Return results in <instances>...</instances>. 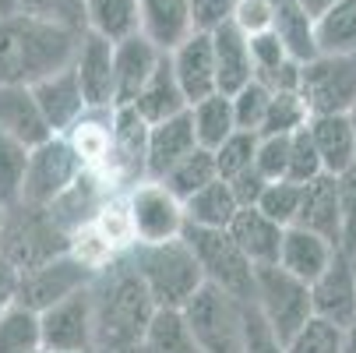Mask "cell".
Masks as SVG:
<instances>
[{
    "mask_svg": "<svg viewBox=\"0 0 356 353\" xmlns=\"http://www.w3.org/2000/svg\"><path fill=\"white\" fill-rule=\"evenodd\" d=\"M346 332H349V329L311 315L307 322H303V325L282 343V353H342Z\"/></svg>",
    "mask_w": 356,
    "mask_h": 353,
    "instance_id": "d590c367",
    "label": "cell"
},
{
    "mask_svg": "<svg viewBox=\"0 0 356 353\" xmlns=\"http://www.w3.org/2000/svg\"><path fill=\"white\" fill-rule=\"evenodd\" d=\"M286 163H289V134H258L254 170L265 180H279V177H286Z\"/></svg>",
    "mask_w": 356,
    "mask_h": 353,
    "instance_id": "ee69618b",
    "label": "cell"
},
{
    "mask_svg": "<svg viewBox=\"0 0 356 353\" xmlns=\"http://www.w3.org/2000/svg\"><path fill=\"white\" fill-rule=\"evenodd\" d=\"M170 68L177 85L187 95V107L194 99H205L212 92H219V78H216V54H212V36L194 29L184 42H177L170 49Z\"/></svg>",
    "mask_w": 356,
    "mask_h": 353,
    "instance_id": "5bb4252c",
    "label": "cell"
},
{
    "mask_svg": "<svg viewBox=\"0 0 356 353\" xmlns=\"http://www.w3.org/2000/svg\"><path fill=\"white\" fill-rule=\"evenodd\" d=\"M307 131L314 138L318 159L325 173H342L346 166L356 163V141H353V127L346 113H311Z\"/></svg>",
    "mask_w": 356,
    "mask_h": 353,
    "instance_id": "484cf974",
    "label": "cell"
},
{
    "mask_svg": "<svg viewBox=\"0 0 356 353\" xmlns=\"http://www.w3.org/2000/svg\"><path fill=\"white\" fill-rule=\"evenodd\" d=\"M296 226L314 230V233H321L325 240H332L335 247H342L339 194H335V177H332V173H318V177H311L307 184H303Z\"/></svg>",
    "mask_w": 356,
    "mask_h": 353,
    "instance_id": "603a6c76",
    "label": "cell"
},
{
    "mask_svg": "<svg viewBox=\"0 0 356 353\" xmlns=\"http://www.w3.org/2000/svg\"><path fill=\"white\" fill-rule=\"evenodd\" d=\"M187 117H191L194 141H197L201 148H216L222 138H229V134L236 131L229 95H222V92H212V95H205V99H194V103L187 107Z\"/></svg>",
    "mask_w": 356,
    "mask_h": 353,
    "instance_id": "1f68e13d",
    "label": "cell"
},
{
    "mask_svg": "<svg viewBox=\"0 0 356 353\" xmlns=\"http://www.w3.org/2000/svg\"><path fill=\"white\" fill-rule=\"evenodd\" d=\"M148 124H159V120H166V117H177V113H184L187 110V95H184V88L177 85V78H173V68H170V57L163 54L159 57V64H156V71L148 74V81L141 85V92L134 95V103H131Z\"/></svg>",
    "mask_w": 356,
    "mask_h": 353,
    "instance_id": "4316f807",
    "label": "cell"
},
{
    "mask_svg": "<svg viewBox=\"0 0 356 353\" xmlns=\"http://www.w3.org/2000/svg\"><path fill=\"white\" fill-rule=\"evenodd\" d=\"M180 237L194 251L197 269H201L209 286H216V290H222L236 300H250L254 265L247 262V255L236 247V240L226 230H205V226H187L184 223Z\"/></svg>",
    "mask_w": 356,
    "mask_h": 353,
    "instance_id": "8992f818",
    "label": "cell"
},
{
    "mask_svg": "<svg viewBox=\"0 0 356 353\" xmlns=\"http://www.w3.org/2000/svg\"><path fill=\"white\" fill-rule=\"evenodd\" d=\"M194 131L187 110L177 117H166L159 124H148L145 134V180H163L191 148H194Z\"/></svg>",
    "mask_w": 356,
    "mask_h": 353,
    "instance_id": "ac0fdd59",
    "label": "cell"
},
{
    "mask_svg": "<svg viewBox=\"0 0 356 353\" xmlns=\"http://www.w3.org/2000/svg\"><path fill=\"white\" fill-rule=\"evenodd\" d=\"M300 194H303V184L289 180V177H279V180H268L261 198H258V209L275 219L279 226H293L296 223V212H300Z\"/></svg>",
    "mask_w": 356,
    "mask_h": 353,
    "instance_id": "ab89813d",
    "label": "cell"
},
{
    "mask_svg": "<svg viewBox=\"0 0 356 353\" xmlns=\"http://www.w3.org/2000/svg\"><path fill=\"white\" fill-rule=\"evenodd\" d=\"M180 209H184V223L187 226H205V230H226L233 212L240 209L236 205V198L229 191V180L216 177L209 180L205 187H197L194 194H187L180 201Z\"/></svg>",
    "mask_w": 356,
    "mask_h": 353,
    "instance_id": "83f0119b",
    "label": "cell"
},
{
    "mask_svg": "<svg viewBox=\"0 0 356 353\" xmlns=\"http://www.w3.org/2000/svg\"><path fill=\"white\" fill-rule=\"evenodd\" d=\"M353 262H356V247H353Z\"/></svg>",
    "mask_w": 356,
    "mask_h": 353,
    "instance_id": "680465c9",
    "label": "cell"
},
{
    "mask_svg": "<svg viewBox=\"0 0 356 353\" xmlns=\"http://www.w3.org/2000/svg\"><path fill=\"white\" fill-rule=\"evenodd\" d=\"M25 163H29V145L0 131V209H11L22 201Z\"/></svg>",
    "mask_w": 356,
    "mask_h": 353,
    "instance_id": "8d00e7d4",
    "label": "cell"
},
{
    "mask_svg": "<svg viewBox=\"0 0 356 353\" xmlns=\"http://www.w3.org/2000/svg\"><path fill=\"white\" fill-rule=\"evenodd\" d=\"M314 46L332 57L356 54V0H335L314 18Z\"/></svg>",
    "mask_w": 356,
    "mask_h": 353,
    "instance_id": "4dcf8cb0",
    "label": "cell"
},
{
    "mask_svg": "<svg viewBox=\"0 0 356 353\" xmlns=\"http://www.w3.org/2000/svg\"><path fill=\"white\" fill-rule=\"evenodd\" d=\"M212 54H216V78H219V92L233 95L240 85H247L254 78V64H250V46L247 36L233 25L222 22L212 32Z\"/></svg>",
    "mask_w": 356,
    "mask_h": 353,
    "instance_id": "cb8c5ba5",
    "label": "cell"
},
{
    "mask_svg": "<svg viewBox=\"0 0 356 353\" xmlns=\"http://www.w3.org/2000/svg\"><path fill=\"white\" fill-rule=\"evenodd\" d=\"M346 117H349V127H353V141H356V103L346 110Z\"/></svg>",
    "mask_w": 356,
    "mask_h": 353,
    "instance_id": "9f6ffc18",
    "label": "cell"
},
{
    "mask_svg": "<svg viewBox=\"0 0 356 353\" xmlns=\"http://www.w3.org/2000/svg\"><path fill=\"white\" fill-rule=\"evenodd\" d=\"M22 15L54 22L74 32H85V0H22Z\"/></svg>",
    "mask_w": 356,
    "mask_h": 353,
    "instance_id": "7bdbcfd3",
    "label": "cell"
},
{
    "mask_svg": "<svg viewBox=\"0 0 356 353\" xmlns=\"http://www.w3.org/2000/svg\"><path fill=\"white\" fill-rule=\"evenodd\" d=\"M335 244L332 240H325L321 233H314V230H303V226H286L282 230V244H279V262L275 265H282L289 276H296V279H303V283H314L325 269H328V262L335 258Z\"/></svg>",
    "mask_w": 356,
    "mask_h": 353,
    "instance_id": "d6986e66",
    "label": "cell"
},
{
    "mask_svg": "<svg viewBox=\"0 0 356 353\" xmlns=\"http://www.w3.org/2000/svg\"><path fill=\"white\" fill-rule=\"evenodd\" d=\"M124 212H127L134 244L170 240V237H180V230H184L180 198L173 191H166V184H159V180H141L127 194Z\"/></svg>",
    "mask_w": 356,
    "mask_h": 353,
    "instance_id": "7c38bea8",
    "label": "cell"
},
{
    "mask_svg": "<svg viewBox=\"0 0 356 353\" xmlns=\"http://www.w3.org/2000/svg\"><path fill=\"white\" fill-rule=\"evenodd\" d=\"M15 290H18V269L0 258V311L15 304Z\"/></svg>",
    "mask_w": 356,
    "mask_h": 353,
    "instance_id": "816d5d0a",
    "label": "cell"
},
{
    "mask_svg": "<svg viewBox=\"0 0 356 353\" xmlns=\"http://www.w3.org/2000/svg\"><path fill=\"white\" fill-rule=\"evenodd\" d=\"M88 170L81 152L67 134H49L46 141L29 148L25 180H22V201L29 205H54V201Z\"/></svg>",
    "mask_w": 356,
    "mask_h": 353,
    "instance_id": "52a82bcc",
    "label": "cell"
},
{
    "mask_svg": "<svg viewBox=\"0 0 356 353\" xmlns=\"http://www.w3.org/2000/svg\"><path fill=\"white\" fill-rule=\"evenodd\" d=\"M307 120H311V110H307V103H303L300 92H272L258 134H293Z\"/></svg>",
    "mask_w": 356,
    "mask_h": 353,
    "instance_id": "74e56055",
    "label": "cell"
},
{
    "mask_svg": "<svg viewBox=\"0 0 356 353\" xmlns=\"http://www.w3.org/2000/svg\"><path fill=\"white\" fill-rule=\"evenodd\" d=\"M265 184H268V180L254 170V163H250L247 170H240V173L229 177V191H233V198H236V205H258Z\"/></svg>",
    "mask_w": 356,
    "mask_h": 353,
    "instance_id": "f907efd6",
    "label": "cell"
},
{
    "mask_svg": "<svg viewBox=\"0 0 356 353\" xmlns=\"http://www.w3.org/2000/svg\"><path fill=\"white\" fill-rule=\"evenodd\" d=\"M247 46H250V64H254V78H258V81H265L279 64H286V61H289L286 46L279 42V36H275L272 29L247 36Z\"/></svg>",
    "mask_w": 356,
    "mask_h": 353,
    "instance_id": "bcb514c9",
    "label": "cell"
},
{
    "mask_svg": "<svg viewBox=\"0 0 356 353\" xmlns=\"http://www.w3.org/2000/svg\"><path fill=\"white\" fill-rule=\"evenodd\" d=\"M342 353H356V325L346 332V343H342Z\"/></svg>",
    "mask_w": 356,
    "mask_h": 353,
    "instance_id": "11a10c76",
    "label": "cell"
},
{
    "mask_svg": "<svg viewBox=\"0 0 356 353\" xmlns=\"http://www.w3.org/2000/svg\"><path fill=\"white\" fill-rule=\"evenodd\" d=\"M0 131L11 134V138L22 141V145H29V148L54 134L29 85L0 81Z\"/></svg>",
    "mask_w": 356,
    "mask_h": 353,
    "instance_id": "44dd1931",
    "label": "cell"
},
{
    "mask_svg": "<svg viewBox=\"0 0 356 353\" xmlns=\"http://www.w3.org/2000/svg\"><path fill=\"white\" fill-rule=\"evenodd\" d=\"M325 173L321 170V159H318V148H314V138L307 131V124L296 127L289 134V163H286V177L296 180V184H307L311 177Z\"/></svg>",
    "mask_w": 356,
    "mask_h": 353,
    "instance_id": "b9f144b4",
    "label": "cell"
},
{
    "mask_svg": "<svg viewBox=\"0 0 356 353\" xmlns=\"http://www.w3.org/2000/svg\"><path fill=\"white\" fill-rule=\"evenodd\" d=\"M296 92L303 95L311 113H346L356 103V54L349 57L318 54L303 61Z\"/></svg>",
    "mask_w": 356,
    "mask_h": 353,
    "instance_id": "30bf717a",
    "label": "cell"
},
{
    "mask_svg": "<svg viewBox=\"0 0 356 353\" xmlns=\"http://www.w3.org/2000/svg\"><path fill=\"white\" fill-rule=\"evenodd\" d=\"M145 134H148V120L131 107H113L110 113V159L124 170V173H138V180H145Z\"/></svg>",
    "mask_w": 356,
    "mask_h": 353,
    "instance_id": "d4e9b609",
    "label": "cell"
},
{
    "mask_svg": "<svg viewBox=\"0 0 356 353\" xmlns=\"http://www.w3.org/2000/svg\"><path fill=\"white\" fill-rule=\"evenodd\" d=\"M35 350H42L39 315L15 300L0 311V353H35Z\"/></svg>",
    "mask_w": 356,
    "mask_h": 353,
    "instance_id": "836d02e7",
    "label": "cell"
},
{
    "mask_svg": "<svg viewBox=\"0 0 356 353\" xmlns=\"http://www.w3.org/2000/svg\"><path fill=\"white\" fill-rule=\"evenodd\" d=\"M250 304L265 318V325L275 332L279 343H286L311 311V286L289 276L282 265H254V290H250Z\"/></svg>",
    "mask_w": 356,
    "mask_h": 353,
    "instance_id": "5b68a950",
    "label": "cell"
},
{
    "mask_svg": "<svg viewBox=\"0 0 356 353\" xmlns=\"http://www.w3.org/2000/svg\"><path fill=\"white\" fill-rule=\"evenodd\" d=\"M29 88H32L35 103H39V110H42V117H46V124H49L54 134H67L81 120V113L88 110L85 95H81V85L74 78V68H60L54 74L39 78Z\"/></svg>",
    "mask_w": 356,
    "mask_h": 353,
    "instance_id": "2e32d148",
    "label": "cell"
},
{
    "mask_svg": "<svg viewBox=\"0 0 356 353\" xmlns=\"http://www.w3.org/2000/svg\"><path fill=\"white\" fill-rule=\"evenodd\" d=\"M88 293L95 322V353H131L148 318L156 315V300L134 272L127 251L95 269Z\"/></svg>",
    "mask_w": 356,
    "mask_h": 353,
    "instance_id": "6da1fadb",
    "label": "cell"
},
{
    "mask_svg": "<svg viewBox=\"0 0 356 353\" xmlns=\"http://www.w3.org/2000/svg\"><path fill=\"white\" fill-rule=\"evenodd\" d=\"M268 95H272V88H268L265 81H258V78H250L247 85H240V88L229 95L236 131L258 134V127H261V120H265V110H268Z\"/></svg>",
    "mask_w": 356,
    "mask_h": 353,
    "instance_id": "f35d334b",
    "label": "cell"
},
{
    "mask_svg": "<svg viewBox=\"0 0 356 353\" xmlns=\"http://www.w3.org/2000/svg\"><path fill=\"white\" fill-rule=\"evenodd\" d=\"M229 22H233L243 36H254V32L272 29V0H236Z\"/></svg>",
    "mask_w": 356,
    "mask_h": 353,
    "instance_id": "c3c4849f",
    "label": "cell"
},
{
    "mask_svg": "<svg viewBox=\"0 0 356 353\" xmlns=\"http://www.w3.org/2000/svg\"><path fill=\"white\" fill-rule=\"evenodd\" d=\"M35 353H42V350H35Z\"/></svg>",
    "mask_w": 356,
    "mask_h": 353,
    "instance_id": "91938a15",
    "label": "cell"
},
{
    "mask_svg": "<svg viewBox=\"0 0 356 353\" xmlns=\"http://www.w3.org/2000/svg\"><path fill=\"white\" fill-rule=\"evenodd\" d=\"M240 353H282V343L275 339V332L265 325V318L254 311V304H243V339H240Z\"/></svg>",
    "mask_w": 356,
    "mask_h": 353,
    "instance_id": "7dc6e473",
    "label": "cell"
},
{
    "mask_svg": "<svg viewBox=\"0 0 356 353\" xmlns=\"http://www.w3.org/2000/svg\"><path fill=\"white\" fill-rule=\"evenodd\" d=\"M282 230L275 219H268L258 205H240L226 226V233L236 240V247L247 255L250 265H272L279 262V244H282Z\"/></svg>",
    "mask_w": 356,
    "mask_h": 353,
    "instance_id": "ffe728a7",
    "label": "cell"
},
{
    "mask_svg": "<svg viewBox=\"0 0 356 353\" xmlns=\"http://www.w3.org/2000/svg\"><path fill=\"white\" fill-rule=\"evenodd\" d=\"M127 258L141 283L148 286L156 308H184L187 300L205 286V276L197 269L194 251L187 247L184 237L156 240V244H131Z\"/></svg>",
    "mask_w": 356,
    "mask_h": 353,
    "instance_id": "3957f363",
    "label": "cell"
},
{
    "mask_svg": "<svg viewBox=\"0 0 356 353\" xmlns=\"http://www.w3.org/2000/svg\"><path fill=\"white\" fill-rule=\"evenodd\" d=\"M85 32L42 22L32 15L0 18V81L35 85L39 78L71 68Z\"/></svg>",
    "mask_w": 356,
    "mask_h": 353,
    "instance_id": "7a4b0ae2",
    "label": "cell"
},
{
    "mask_svg": "<svg viewBox=\"0 0 356 353\" xmlns=\"http://www.w3.org/2000/svg\"><path fill=\"white\" fill-rule=\"evenodd\" d=\"M39 339L46 353H95V322L88 286L39 311Z\"/></svg>",
    "mask_w": 356,
    "mask_h": 353,
    "instance_id": "8fae6325",
    "label": "cell"
},
{
    "mask_svg": "<svg viewBox=\"0 0 356 353\" xmlns=\"http://www.w3.org/2000/svg\"><path fill=\"white\" fill-rule=\"evenodd\" d=\"M272 32L286 46V54L293 61H311L318 57L314 46V18L303 11L300 0H272Z\"/></svg>",
    "mask_w": 356,
    "mask_h": 353,
    "instance_id": "f1b7e54d",
    "label": "cell"
},
{
    "mask_svg": "<svg viewBox=\"0 0 356 353\" xmlns=\"http://www.w3.org/2000/svg\"><path fill=\"white\" fill-rule=\"evenodd\" d=\"M85 32L120 42L138 32V0H85Z\"/></svg>",
    "mask_w": 356,
    "mask_h": 353,
    "instance_id": "d6a6232c",
    "label": "cell"
},
{
    "mask_svg": "<svg viewBox=\"0 0 356 353\" xmlns=\"http://www.w3.org/2000/svg\"><path fill=\"white\" fill-rule=\"evenodd\" d=\"M138 32L156 42L163 54L194 32L191 4L187 0H138Z\"/></svg>",
    "mask_w": 356,
    "mask_h": 353,
    "instance_id": "7402d4cb",
    "label": "cell"
},
{
    "mask_svg": "<svg viewBox=\"0 0 356 353\" xmlns=\"http://www.w3.org/2000/svg\"><path fill=\"white\" fill-rule=\"evenodd\" d=\"M71 247V237L54 223L42 205H29V201H18V205L4 209V226H0V258L11 262L18 272L29 265H39L46 258L60 255V251Z\"/></svg>",
    "mask_w": 356,
    "mask_h": 353,
    "instance_id": "277c9868",
    "label": "cell"
},
{
    "mask_svg": "<svg viewBox=\"0 0 356 353\" xmlns=\"http://www.w3.org/2000/svg\"><path fill=\"white\" fill-rule=\"evenodd\" d=\"M311 311L342 329L356 325V262L349 251H335L328 269L311 283Z\"/></svg>",
    "mask_w": 356,
    "mask_h": 353,
    "instance_id": "4fadbf2b",
    "label": "cell"
},
{
    "mask_svg": "<svg viewBox=\"0 0 356 353\" xmlns=\"http://www.w3.org/2000/svg\"><path fill=\"white\" fill-rule=\"evenodd\" d=\"M71 68H74V78L81 85L85 107L88 110H110L113 107V42L85 32Z\"/></svg>",
    "mask_w": 356,
    "mask_h": 353,
    "instance_id": "9a60e30c",
    "label": "cell"
},
{
    "mask_svg": "<svg viewBox=\"0 0 356 353\" xmlns=\"http://www.w3.org/2000/svg\"><path fill=\"white\" fill-rule=\"evenodd\" d=\"M300 4H303V11H307L311 18H318L325 8H332V4H335V0H300Z\"/></svg>",
    "mask_w": 356,
    "mask_h": 353,
    "instance_id": "f5cc1de1",
    "label": "cell"
},
{
    "mask_svg": "<svg viewBox=\"0 0 356 353\" xmlns=\"http://www.w3.org/2000/svg\"><path fill=\"white\" fill-rule=\"evenodd\" d=\"M0 226H4V209H0Z\"/></svg>",
    "mask_w": 356,
    "mask_h": 353,
    "instance_id": "6f0895ef",
    "label": "cell"
},
{
    "mask_svg": "<svg viewBox=\"0 0 356 353\" xmlns=\"http://www.w3.org/2000/svg\"><path fill=\"white\" fill-rule=\"evenodd\" d=\"M18 8H22V0H0V18L18 15Z\"/></svg>",
    "mask_w": 356,
    "mask_h": 353,
    "instance_id": "db71d44e",
    "label": "cell"
},
{
    "mask_svg": "<svg viewBox=\"0 0 356 353\" xmlns=\"http://www.w3.org/2000/svg\"><path fill=\"white\" fill-rule=\"evenodd\" d=\"M163 57V49L156 42H148L141 32L113 42V107L134 103V95L148 81V74L156 71Z\"/></svg>",
    "mask_w": 356,
    "mask_h": 353,
    "instance_id": "e0dca14e",
    "label": "cell"
},
{
    "mask_svg": "<svg viewBox=\"0 0 356 353\" xmlns=\"http://www.w3.org/2000/svg\"><path fill=\"white\" fill-rule=\"evenodd\" d=\"M243 304L216 286H201L184 311V322L194 336V343L201 346V353H240V339H243Z\"/></svg>",
    "mask_w": 356,
    "mask_h": 353,
    "instance_id": "ba28073f",
    "label": "cell"
},
{
    "mask_svg": "<svg viewBox=\"0 0 356 353\" xmlns=\"http://www.w3.org/2000/svg\"><path fill=\"white\" fill-rule=\"evenodd\" d=\"M254 145H258V134L250 131H233L229 138H222L216 148H212V159H216V173L222 180H229L233 173L247 170L254 163Z\"/></svg>",
    "mask_w": 356,
    "mask_h": 353,
    "instance_id": "60d3db41",
    "label": "cell"
},
{
    "mask_svg": "<svg viewBox=\"0 0 356 353\" xmlns=\"http://www.w3.org/2000/svg\"><path fill=\"white\" fill-rule=\"evenodd\" d=\"M187 4H191L194 29H201V32H212L216 25L229 22V15H233V4H236V0H187Z\"/></svg>",
    "mask_w": 356,
    "mask_h": 353,
    "instance_id": "681fc988",
    "label": "cell"
},
{
    "mask_svg": "<svg viewBox=\"0 0 356 353\" xmlns=\"http://www.w3.org/2000/svg\"><path fill=\"white\" fill-rule=\"evenodd\" d=\"M92 276H95V269H92L85 258H78L74 251L67 247V251H60V255L46 258V262H39V265L22 269V272H18L15 300H18V304H25V308H32V311L39 315L42 308L57 304V300H64L67 293L88 286Z\"/></svg>",
    "mask_w": 356,
    "mask_h": 353,
    "instance_id": "9c48e42d",
    "label": "cell"
},
{
    "mask_svg": "<svg viewBox=\"0 0 356 353\" xmlns=\"http://www.w3.org/2000/svg\"><path fill=\"white\" fill-rule=\"evenodd\" d=\"M219 173H216V159H212V148H201V145H194L191 152L159 180V184H166V191H173L180 201L187 198V194H194L197 187H205L209 180H216Z\"/></svg>",
    "mask_w": 356,
    "mask_h": 353,
    "instance_id": "e575fe53",
    "label": "cell"
},
{
    "mask_svg": "<svg viewBox=\"0 0 356 353\" xmlns=\"http://www.w3.org/2000/svg\"><path fill=\"white\" fill-rule=\"evenodd\" d=\"M335 194H339V223H342V251L356 247V163L335 173Z\"/></svg>",
    "mask_w": 356,
    "mask_h": 353,
    "instance_id": "f6af8a7d",
    "label": "cell"
},
{
    "mask_svg": "<svg viewBox=\"0 0 356 353\" xmlns=\"http://www.w3.org/2000/svg\"><path fill=\"white\" fill-rule=\"evenodd\" d=\"M42 353H46V350H42Z\"/></svg>",
    "mask_w": 356,
    "mask_h": 353,
    "instance_id": "94428289",
    "label": "cell"
},
{
    "mask_svg": "<svg viewBox=\"0 0 356 353\" xmlns=\"http://www.w3.org/2000/svg\"><path fill=\"white\" fill-rule=\"evenodd\" d=\"M131 353H201V346L194 343V336L184 322V311L156 308V315L148 318V325Z\"/></svg>",
    "mask_w": 356,
    "mask_h": 353,
    "instance_id": "f546056e",
    "label": "cell"
}]
</instances>
